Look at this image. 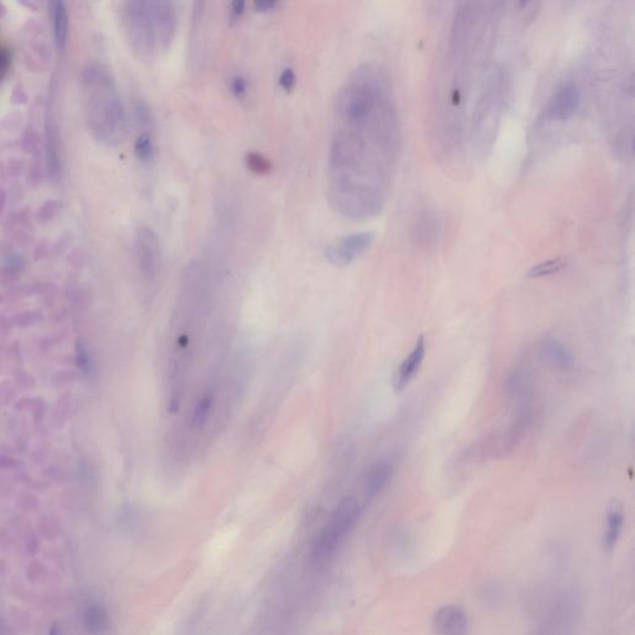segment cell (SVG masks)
I'll return each instance as SVG.
<instances>
[{"label":"cell","instance_id":"26","mask_svg":"<svg viewBox=\"0 0 635 635\" xmlns=\"http://www.w3.org/2000/svg\"><path fill=\"white\" fill-rule=\"evenodd\" d=\"M78 365L81 366L83 370H88V367H90V359H88L86 350L83 349L82 345H78Z\"/></svg>","mask_w":635,"mask_h":635},{"label":"cell","instance_id":"3","mask_svg":"<svg viewBox=\"0 0 635 635\" xmlns=\"http://www.w3.org/2000/svg\"><path fill=\"white\" fill-rule=\"evenodd\" d=\"M120 19L130 50L145 63L153 61L173 43L178 16L172 1H127Z\"/></svg>","mask_w":635,"mask_h":635},{"label":"cell","instance_id":"11","mask_svg":"<svg viewBox=\"0 0 635 635\" xmlns=\"http://www.w3.org/2000/svg\"><path fill=\"white\" fill-rule=\"evenodd\" d=\"M424 357H426V340L421 335L414 344V349L407 357H404L399 364V369L396 370L394 376V389L396 392L404 391L411 384V381L419 374V369L424 364Z\"/></svg>","mask_w":635,"mask_h":635},{"label":"cell","instance_id":"20","mask_svg":"<svg viewBox=\"0 0 635 635\" xmlns=\"http://www.w3.org/2000/svg\"><path fill=\"white\" fill-rule=\"evenodd\" d=\"M567 262V258H565V257H557V258H552V260L545 261V262H541L539 265L531 267L528 271L526 275L530 277V278H542V277L554 275L558 273V272H561L563 268H566Z\"/></svg>","mask_w":635,"mask_h":635},{"label":"cell","instance_id":"8","mask_svg":"<svg viewBox=\"0 0 635 635\" xmlns=\"http://www.w3.org/2000/svg\"><path fill=\"white\" fill-rule=\"evenodd\" d=\"M135 252L142 275L149 280L155 278L162 265V246L150 227L140 226L135 230Z\"/></svg>","mask_w":635,"mask_h":635},{"label":"cell","instance_id":"7","mask_svg":"<svg viewBox=\"0 0 635 635\" xmlns=\"http://www.w3.org/2000/svg\"><path fill=\"white\" fill-rule=\"evenodd\" d=\"M582 93L572 80L563 82L555 90L545 106L542 120L546 123H560L571 120L581 105Z\"/></svg>","mask_w":635,"mask_h":635},{"label":"cell","instance_id":"13","mask_svg":"<svg viewBox=\"0 0 635 635\" xmlns=\"http://www.w3.org/2000/svg\"><path fill=\"white\" fill-rule=\"evenodd\" d=\"M414 240L417 246L422 248H429L434 246L439 236L441 225L437 215L432 211L419 212L414 220Z\"/></svg>","mask_w":635,"mask_h":635},{"label":"cell","instance_id":"15","mask_svg":"<svg viewBox=\"0 0 635 635\" xmlns=\"http://www.w3.org/2000/svg\"><path fill=\"white\" fill-rule=\"evenodd\" d=\"M624 523V511L621 501L613 500L607 510L606 526L603 532V546L607 552L616 549L621 537V529Z\"/></svg>","mask_w":635,"mask_h":635},{"label":"cell","instance_id":"5","mask_svg":"<svg viewBox=\"0 0 635 635\" xmlns=\"http://www.w3.org/2000/svg\"><path fill=\"white\" fill-rule=\"evenodd\" d=\"M504 101L505 75L501 68H495L486 80L473 115V149L479 157H486L494 145Z\"/></svg>","mask_w":635,"mask_h":635},{"label":"cell","instance_id":"17","mask_svg":"<svg viewBox=\"0 0 635 635\" xmlns=\"http://www.w3.org/2000/svg\"><path fill=\"white\" fill-rule=\"evenodd\" d=\"M83 626L88 634H106L111 628V619L106 608L100 603H91L83 614Z\"/></svg>","mask_w":635,"mask_h":635},{"label":"cell","instance_id":"21","mask_svg":"<svg viewBox=\"0 0 635 635\" xmlns=\"http://www.w3.org/2000/svg\"><path fill=\"white\" fill-rule=\"evenodd\" d=\"M212 407V395L211 394H205L201 396V399H199L198 404L195 407L193 414V424L195 427H201L206 422L210 411Z\"/></svg>","mask_w":635,"mask_h":635},{"label":"cell","instance_id":"24","mask_svg":"<svg viewBox=\"0 0 635 635\" xmlns=\"http://www.w3.org/2000/svg\"><path fill=\"white\" fill-rule=\"evenodd\" d=\"M295 82H297V78H295V73L293 70L290 68H284L279 76V85L282 86V88H284L285 91L290 92L295 87Z\"/></svg>","mask_w":635,"mask_h":635},{"label":"cell","instance_id":"23","mask_svg":"<svg viewBox=\"0 0 635 635\" xmlns=\"http://www.w3.org/2000/svg\"><path fill=\"white\" fill-rule=\"evenodd\" d=\"M248 88H250L248 87V81L243 76H241V75L232 78L231 82H230V90L233 93V96L237 97V98H245L247 92H248Z\"/></svg>","mask_w":635,"mask_h":635},{"label":"cell","instance_id":"22","mask_svg":"<svg viewBox=\"0 0 635 635\" xmlns=\"http://www.w3.org/2000/svg\"><path fill=\"white\" fill-rule=\"evenodd\" d=\"M247 165L256 174H266L271 170V164L267 159L258 153H250L247 155Z\"/></svg>","mask_w":635,"mask_h":635},{"label":"cell","instance_id":"28","mask_svg":"<svg viewBox=\"0 0 635 635\" xmlns=\"http://www.w3.org/2000/svg\"><path fill=\"white\" fill-rule=\"evenodd\" d=\"M48 635H61V633L58 631V626H53L51 628V631H48Z\"/></svg>","mask_w":635,"mask_h":635},{"label":"cell","instance_id":"19","mask_svg":"<svg viewBox=\"0 0 635 635\" xmlns=\"http://www.w3.org/2000/svg\"><path fill=\"white\" fill-rule=\"evenodd\" d=\"M51 19H53V36L58 48L66 46L68 36V14L63 1L51 3Z\"/></svg>","mask_w":635,"mask_h":635},{"label":"cell","instance_id":"12","mask_svg":"<svg viewBox=\"0 0 635 635\" xmlns=\"http://www.w3.org/2000/svg\"><path fill=\"white\" fill-rule=\"evenodd\" d=\"M395 473V467L389 459H381L371 466L364 478V490L369 499H374L385 490Z\"/></svg>","mask_w":635,"mask_h":635},{"label":"cell","instance_id":"27","mask_svg":"<svg viewBox=\"0 0 635 635\" xmlns=\"http://www.w3.org/2000/svg\"><path fill=\"white\" fill-rule=\"evenodd\" d=\"M278 6L277 1H258L256 3V9L260 13H268Z\"/></svg>","mask_w":635,"mask_h":635},{"label":"cell","instance_id":"9","mask_svg":"<svg viewBox=\"0 0 635 635\" xmlns=\"http://www.w3.org/2000/svg\"><path fill=\"white\" fill-rule=\"evenodd\" d=\"M375 241L374 232H357L329 246L325 252L327 261L337 267L352 265L359 256L370 248Z\"/></svg>","mask_w":635,"mask_h":635},{"label":"cell","instance_id":"1","mask_svg":"<svg viewBox=\"0 0 635 635\" xmlns=\"http://www.w3.org/2000/svg\"><path fill=\"white\" fill-rule=\"evenodd\" d=\"M395 97L382 68L364 63L337 93L327 153V200L352 221L379 216L399 154Z\"/></svg>","mask_w":635,"mask_h":635},{"label":"cell","instance_id":"16","mask_svg":"<svg viewBox=\"0 0 635 635\" xmlns=\"http://www.w3.org/2000/svg\"><path fill=\"white\" fill-rule=\"evenodd\" d=\"M534 390L532 374L528 366L519 365L511 372L508 379V392L513 399H518L520 404L526 406L530 396Z\"/></svg>","mask_w":635,"mask_h":635},{"label":"cell","instance_id":"10","mask_svg":"<svg viewBox=\"0 0 635 635\" xmlns=\"http://www.w3.org/2000/svg\"><path fill=\"white\" fill-rule=\"evenodd\" d=\"M436 635H467V613L458 606H443L436 612L432 621Z\"/></svg>","mask_w":635,"mask_h":635},{"label":"cell","instance_id":"14","mask_svg":"<svg viewBox=\"0 0 635 635\" xmlns=\"http://www.w3.org/2000/svg\"><path fill=\"white\" fill-rule=\"evenodd\" d=\"M541 355L555 370L570 371L574 366L572 352L562 342L552 337H544L541 342Z\"/></svg>","mask_w":635,"mask_h":635},{"label":"cell","instance_id":"4","mask_svg":"<svg viewBox=\"0 0 635 635\" xmlns=\"http://www.w3.org/2000/svg\"><path fill=\"white\" fill-rule=\"evenodd\" d=\"M82 97L92 135L102 145L117 147L127 133V117L115 78L108 68L91 63L82 75Z\"/></svg>","mask_w":635,"mask_h":635},{"label":"cell","instance_id":"6","mask_svg":"<svg viewBox=\"0 0 635 635\" xmlns=\"http://www.w3.org/2000/svg\"><path fill=\"white\" fill-rule=\"evenodd\" d=\"M360 516L359 501L349 496L339 503L332 518L314 539L310 549V557L314 563H325L335 554L339 545L345 539Z\"/></svg>","mask_w":635,"mask_h":635},{"label":"cell","instance_id":"2","mask_svg":"<svg viewBox=\"0 0 635 635\" xmlns=\"http://www.w3.org/2000/svg\"><path fill=\"white\" fill-rule=\"evenodd\" d=\"M481 3H463L453 14L447 45L436 86L437 142L446 158L457 162L464 153V101L473 71L488 41L489 21L495 11ZM478 66V65H476Z\"/></svg>","mask_w":635,"mask_h":635},{"label":"cell","instance_id":"25","mask_svg":"<svg viewBox=\"0 0 635 635\" xmlns=\"http://www.w3.org/2000/svg\"><path fill=\"white\" fill-rule=\"evenodd\" d=\"M245 3L243 1H233L230 5V20L231 21H237L240 19L242 14L245 13Z\"/></svg>","mask_w":635,"mask_h":635},{"label":"cell","instance_id":"18","mask_svg":"<svg viewBox=\"0 0 635 635\" xmlns=\"http://www.w3.org/2000/svg\"><path fill=\"white\" fill-rule=\"evenodd\" d=\"M135 142V153L137 159L145 167L154 163L157 157V145L154 140V130H140Z\"/></svg>","mask_w":635,"mask_h":635}]
</instances>
